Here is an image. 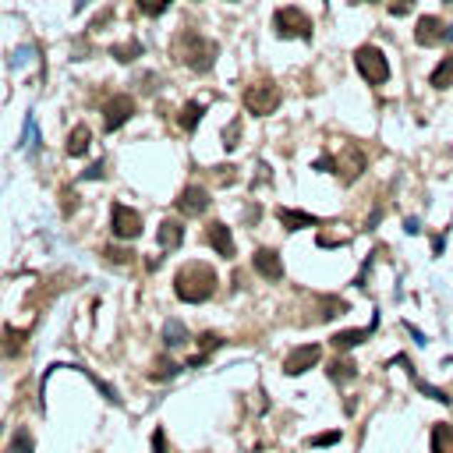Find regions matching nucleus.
<instances>
[{
    "instance_id": "bb28decb",
    "label": "nucleus",
    "mask_w": 453,
    "mask_h": 453,
    "mask_svg": "<svg viewBox=\"0 0 453 453\" xmlns=\"http://www.w3.org/2000/svg\"><path fill=\"white\" fill-rule=\"evenodd\" d=\"M322 308H326L322 319H333V315H344V312H347V301H340V297H326Z\"/></svg>"
},
{
    "instance_id": "f03ea898",
    "label": "nucleus",
    "mask_w": 453,
    "mask_h": 453,
    "mask_svg": "<svg viewBox=\"0 0 453 453\" xmlns=\"http://www.w3.org/2000/svg\"><path fill=\"white\" fill-rule=\"evenodd\" d=\"M174 54L181 57L191 71H209V68L216 64V43H209L205 36H198V32H191V29L178 36Z\"/></svg>"
},
{
    "instance_id": "aec40b11",
    "label": "nucleus",
    "mask_w": 453,
    "mask_h": 453,
    "mask_svg": "<svg viewBox=\"0 0 453 453\" xmlns=\"http://www.w3.org/2000/svg\"><path fill=\"white\" fill-rule=\"evenodd\" d=\"M432 453H453V425L439 422L432 429Z\"/></svg>"
},
{
    "instance_id": "7ed1b4c3",
    "label": "nucleus",
    "mask_w": 453,
    "mask_h": 453,
    "mask_svg": "<svg viewBox=\"0 0 453 453\" xmlns=\"http://www.w3.org/2000/svg\"><path fill=\"white\" fill-rule=\"evenodd\" d=\"M355 68H358V75L368 86H382L390 78V64H386L379 46H358L355 50Z\"/></svg>"
},
{
    "instance_id": "6e6552de",
    "label": "nucleus",
    "mask_w": 453,
    "mask_h": 453,
    "mask_svg": "<svg viewBox=\"0 0 453 453\" xmlns=\"http://www.w3.org/2000/svg\"><path fill=\"white\" fill-rule=\"evenodd\" d=\"M319 358H322V347H319V344H301V347H294V351L283 358V372H287V375H301V372L315 368Z\"/></svg>"
},
{
    "instance_id": "9b49d317",
    "label": "nucleus",
    "mask_w": 453,
    "mask_h": 453,
    "mask_svg": "<svg viewBox=\"0 0 453 453\" xmlns=\"http://www.w3.org/2000/svg\"><path fill=\"white\" fill-rule=\"evenodd\" d=\"M178 209H181L184 216H202V213L209 209V191H205V188H198V184L184 188L181 198H178Z\"/></svg>"
},
{
    "instance_id": "ddd939ff",
    "label": "nucleus",
    "mask_w": 453,
    "mask_h": 453,
    "mask_svg": "<svg viewBox=\"0 0 453 453\" xmlns=\"http://www.w3.org/2000/svg\"><path fill=\"white\" fill-rule=\"evenodd\" d=\"M205 241H209L223 259H234V238H230V227H227V223H209V227H205Z\"/></svg>"
},
{
    "instance_id": "c756f323",
    "label": "nucleus",
    "mask_w": 453,
    "mask_h": 453,
    "mask_svg": "<svg viewBox=\"0 0 453 453\" xmlns=\"http://www.w3.org/2000/svg\"><path fill=\"white\" fill-rule=\"evenodd\" d=\"M418 390H422L425 397H432V400H439V404H450V397H447L443 390H436V386H429V382H422V379H418Z\"/></svg>"
},
{
    "instance_id": "20e7f679",
    "label": "nucleus",
    "mask_w": 453,
    "mask_h": 453,
    "mask_svg": "<svg viewBox=\"0 0 453 453\" xmlns=\"http://www.w3.org/2000/svg\"><path fill=\"white\" fill-rule=\"evenodd\" d=\"M273 25H276V36L283 39H312V18L297 7H280L273 14Z\"/></svg>"
},
{
    "instance_id": "e433bc0d",
    "label": "nucleus",
    "mask_w": 453,
    "mask_h": 453,
    "mask_svg": "<svg viewBox=\"0 0 453 453\" xmlns=\"http://www.w3.org/2000/svg\"><path fill=\"white\" fill-rule=\"evenodd\" d=\"M86 4H89V0H75V11H82V7H86Z\"/></svg>"
},
{
    "instance_id": "0eeeda50",
    "label": "nucleus",
    "mask_w": 453,
    "mask_h": 453,
    "mask_svg": "<svg viewBox=\"0 0 453 453\" xmlns=\"http://www.w3.org/2000/svg\"><path fill=\"white\" fill-rule=\"evenodd\" d=\"M131 113H135V99L131 96H113L103 106V128L106 131H117V128H124L131 121Z\"/></svg>"
},
{
    "instance_id": "423d86ee",
    "label": "nucleus",
    "mask_w": 453,
    "mask_h": 453,
    "mask_svg": "<svg viewBox=\"0 0 453 453\" xmlns=\"http://www.w3.org/2000/svg\"><path fill=\"white\" fill-rule=\"evenodd\" d=\"M110 230H113V238H124V241L138 238V234H142V213H135L131 205L117 202V205L110 209Z\"/></svg>"
},
{
    "instance_id": "1a4fd4ad",
    "label": "nucleus",
    "mask_w": 453,
    "mask_h": 453,
    "mask_svg": "<svg viewBox=\"0 0 453 453\" xmlns=\"http://www.w3.org/2000/svg\"><path fill=\"white\" fill-rule=\"evenodd\" d=\"M439 39H447V29L436 14H422L418 18V29H414V43L418 46H436Z\"/></svg>"
},
{
    "instance_id": "c85d7f7f",
    "label": "nucleus",
    "mask_w": 453,
    "mask_h": 453,
    "mask_svg": "<svg viewBox=\"0 0 453 453\" xmlns=\"http://www.w3.org/2000/svg\"><path fill=\"white\" fill-rule=\"evenodd\" d=\"M181 372V365H174V362H156V368L149 372L153 379H167V375H178Z\"/></svg>"
},
{
    "instance_id": "393cba45",
    "label": "nucleus",
    "mask_w": 453,
    "mask_h": 453,
    "mask_svg": "<svg viewBox=\"0 0 453 453\" xmlns=\"http://www.w3.org/2000/svg\"><path fill=\"white\" fill-rule=\"evenodd\" d=\"M32 450H36L32 436H29L25 429H18V432H14V439H11V453H32Z\"/></svg>"
},
{
    "instance_id": "39448f33",
    "label": "nucleus",
    "mask_w": 453,
    "mask_h": 453,
    "mask_svg": "<svg viewBox=\"0 0 453 453\" xmlns=\"http://www.w3.org/2000/svg\"><path fill=\"white\" fill-rule=\"evenodd\" d=\"M280 106V89L273 86V82H255V86H248L245 89V110L248 113H255V117H266Z\"/></svg>"
},
{
    "instance_id": "4be33fe9",
    "label": "nucleus",
    "mask_w": 453,
    "mask_h": 453,
    "mask_svg": "<svg viewBox=\"0 0 453 453\" xmlns=\"http://www.w3.org/2000/svg\"><path fill=\"white\" fill-rule=\"evenodd\" d=\"M163 340H167V347H181V344H188V330H184L181 319H167V326H163Z\"/></svg>"
},
{
    "instance_id": "58836bf2",
    "label": "nucleus",
    "mask_w": 453,
    "mask_h": 453,
    "mask_svg": "<svg viewBox=\"0 0 453 453\" xmlns=\"http://www.w3.org/2000/svg\"><path fill=\"white\" fill-rule=\"evenodd\" d=\"M365 4H375V0H365Z\"/></svg>"
},
{
    "instance_id": "7c9ffc66",
    "label": "nucleus",
    "mask_w": 453,
    "mask_h": 453,
    "mask_svg": "<svg viewBox=\"0 0 453 453\" xmlns=\"http://www.w3.org/2000/svg\"><path fill=\"white\" fill-rule=\"evenodd\" d=\"M36 138H39V131H36V117L29 113V121H25V146H32V149H36V146H39Z\"/></svg>"
},
{
    "instance_id": "f3484780",
    "label": "nucleus",
    "mask_w": 453,
    "mask_h": 453,
    "mask_svg": "<svg viewBox=\"0 0 453 453\" xmlns=\"http://www.w3.org/2000/svg\"><path fill=\"white\" fill-rule=\"evenodd\" d=\"M156 238H160V245H163V248H178V245L184 241L181 220H163V223H160V230H156Z\"/></svg>"
},
{
    "instance_id": "f704fd0d",
    "label": "nucleus",
    "mask_w": 453,
    "mask_h": 453,
    "mask_svg": "<svg viewBox=\"0 0 453 453\" xmlns=\"http://www.w3.org/2000/svg\"><path fill=\"white\" fill-rule=\"evenodd\" d=\"M153 453H167V436H163V429L153 432Z\"/></svg>"
},
{
    "instance_id": "473e14b6",
    "label": "nucleus",
    "mask_w": 453,
    "mask_h": 453,
    "mask_svg": "<svg viewBox=\"0 0 453 453\" xmlns=\"http://www.w3.org/2000/svg\"><path fill=\"white\" fill-rule=\"evenodd\" d=\"M106 255H110V259H113V263H121V266H128V263H131V255H135V252H124V248H106Z\"/></svg>"
},
{
    "instance_id": "4468645a",
    "label": "nucleus",
    "mask_w": 453,
    "mask_h": 453,
    "mask_svg": "<svg viewBox=\"0 0 453 453\" xmlns=\"http://www.w3.org/2000/svg\"><path fill=\"white\" fill-rule=\"evenodd\" d=\"M29 340V330H14V326H4L0 330V358H18L21 347Z\"/></svg>"
},
{
    "instance_id": "9d476101",
    "label": "nucleus",
    "mask_w": 453,
    "mask_h": 453,
    "mask_svg": "<svg viewBox=\"0 0 453 453\" xmlns=\"http://www.w3.org/2000/svg\"><path fill=\"white\" fill-rule=\"evenodd\" d=\"M337 174H340V181H355V178H362L365 174V153L362 149H355V146H347L344 153H340V160H337Z\"/></svg>"
},
{
    "instance_id": "6ab92c4d",
    "label": "nucleus",
    "mask_w": 453,
    "mask_h": 453,
    "mask_svg": "<svg viewBox=\"0 0 453 453\" xmlns=\"http://www.w3.org/2000/svg\"><path fill=\"white\" fill-rule=\"evenodd\" d=\"M92 146V131L86 124H78L71 135H68V156H86Z\"/></svg>"
},
{
    "instance_id": "f8f14e48",
    "label": "nucleus",
    "mask_w": 453,
    "mask_h": 453,
    "mask_svg": "<svg viewBox=\"0 0 453 453\" xmlns=\"http://www.w3.org/2000/svg\"><path fill=\"white\" fill-rule=\"evenodd\" d=\"M252 263H255V273H259V276H266L270 283L283 280V263H280V255H276L273 248H259Z\"/></svg>"
},
{
    "instance_id": "a878e982",
    "label": "nucleus",
    "mask_w": 453,
    "mask_h": 453,
    "mask_svg": "<svg viewBox=\"0 0 453 453\" xmlns=\"http://www.w3.org/2000/svg\"><path fill=\"white\" fill-rule=\"evenodd\" d=\"M167 7H170V0H138V11L149 14V18H160Z\"/></svg>"
},
{
    "instance_id": "cd10ccee",
    "label": "nucleus",
    "mask_w": 453,
    "mask_h": 453,
    "mask_svg": "<svg viewBox=\"0 0 453 453\" xmlns=\"http://www.w3.org/2000/svg\"><path fill=\"white\" fill-rule=\"evenodd\" d=\"M333 443H340V432H337V429H333V432H319V436L308 439V447H315V450H319V447H333Z\"/></svg>"
},
{
    "instance_id": "c9c22d12",
    "label": "nucleus",
    "mask_w": 453,
    "mask_h": 453,
    "mask_svg": "<svg viewBox=\"0 0 453 453\" xmlns=\"http://www.w3.org/2000/svg\"><path fill=\"white\" fill-rule=\"evenodd\" d=\"M75 205H78V195L68 188V191H64V216H71V213H75Z\"/></svg>"
},
{
    "instance_id": "72a5a7b5",
    "label": "nucleus",
    "mask_w": 453,
    "mask_h": 453,
    "mask_svg": "<svg viewBox=\"0 0 453 453\" xmlns=\"http://www.w3.org/2000/svg\"><path fill=\"white\" fill-rule=\"evenodd\" d=\"M411 4H414V0H390V14H397V18H400V14H407V11H411Z\"/></svg>"
},
{
    "instance_id": "dca6fc26",
    "label": "nucleus",
    "mask_w": 453,
    "mask_h": 453,
    "mask_svg": "<svg viewBox=\"0 0 453 453\" xmlns=\"http://www.w3.org/2000/svg\"><path fill=\"white\" fill-rule=\"evenodd\" d=\"M372 330H375V322H372V326H365V330H344V333H333V337H330V344H333L337 351H351V347H358V344H362Z\"/></svg>"
},
{
    "instance_id": "a211bd4d",
    "label": "nucleus",
    "mask_w": 453,
    "mask_h": 453,
    "mask_svg": "<svg viewBox=\"0 0 453 453\" xmlns=\"http://www.w3.org/2000/svg\"><path fill=\"white\" fill-rule=\"evenodd\" d=\"M326 375H330L333 382H340V386H344V382H351V379L358 375V365L351 362V358H337V362L326 365Z\"/></svg>"
},
{
    "instance_id": "f257e3e1",
    "label": "nucleus",
    "mask_w": 453,
    "mask_h": 453,
    "mask_svg": "<svg viewBox=\"0 0 453 453\" xmlns=\"http://www.w3.org/2000/svg\"><path fill=\"white\" fill-rule=\"evenodd\" d=\"M216 270L213 266H205V263H188L184 270H178L174 276V294L188 301V305H202V301H209L213 297V290H216Z\"/></svg>"
},
{
    "instance_id": "b1692460",
    "label": "nucleus",
    "mask_w": 453,
    "mask_h": 453,
    "mask_svg": "<svg viewBox=\"0 0 453 453\" xmlns=\"http://www.w3.org/2000/svg\"><path fill=\"white\" fill-rule=\"evenodd\" d=\"M110 54H113L121 64H131L135 57H142V43H138V39H131V43H121V46H113Z\"/></svg>"
},
{
    "instance_id": "412c9836",
    "label": "nucleus",
    "mask_w": 453,
    "mask_h": 453,
    "mask_svg": "<svg viewBox=\"0 0 453 453\" xmlns=\"http://www.w3.org/2000/svg\"><path fill=\"white\" fill-rule=\"evenodd\" d=\"M202 113H205V103H184V110H181V117H178V124H181L184 131H195V124L202 121Z\"/></svg>"
},
{
    "instance_id": "5701e85b",
    "label": "nucleus",
    "mask_w": 453,
    "mask_h": 453,
    "mask_svg": "<svg viewBox=\"0 0 453 453\" xmlns=\"http://www.w3.org/2000/svg\"><path fill=\"white\" fill-rule=\"evenodd\" d=\"M453 86V57H443L432 71V89H450Z\"/></svg>"
},
{
    "instance_id": "2f4dec72",
    "label": "nucleus",
    "mask_w": 453,
    "mask_h": 453,
    "mask_svg": "<svg viewBox=\"0 0 453 453\" xmlns=\"http://www.w3.org/2000/svg\"><path fill=\"white\" fill-rule=\"evenodd\" d=\"M238 135H241V121H234V124L223 131V146H227V149H234V146H238Z\"/></svg>"
},
{
    "instance_id": "4c0bfd02",
    "label": "nucleus",
    "mask_w": 453,
    "mask_h": 453,
    "mask_svg": "<svg viewBox=\"0 0 453 453\" xmlns=\"http://www.w3.org/2000/svg\"><path fill=\"white\" fill-rule=\"evenodd\" d=\"M447 39H453V25H450V32H447Z\"/></svg>"
},
{
    "instance_id": "2eb2a0df",
    "label": "nucleus",
    "mask_w": 453,
    "mask_h": 453,
    "mask_svg": "<svg viewBox=\"0 0 453 453\" xmlns=\"http://www.w3.org/2000/svg\"><path fill=\"white\" fill-rule=\"evenodd\" d=\"M276 220L287 227V230H301V227H319V216L312 213H301V209H276Z\"/></svg>"
}]
</instances>
